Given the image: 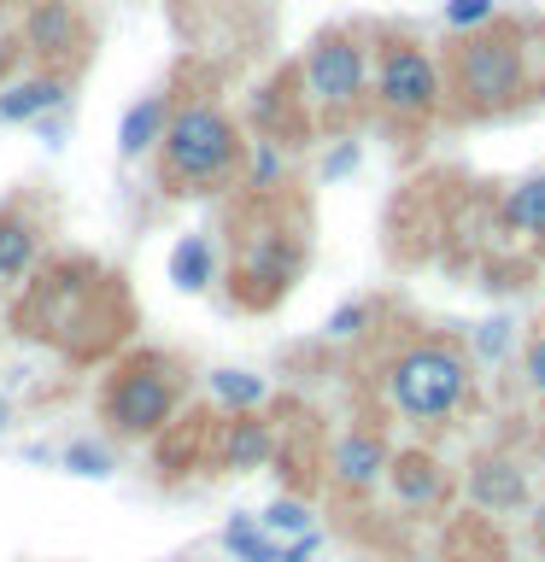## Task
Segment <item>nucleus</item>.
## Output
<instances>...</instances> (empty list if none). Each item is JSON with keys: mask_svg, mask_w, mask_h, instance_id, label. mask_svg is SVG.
<instances>
[{"mask_svg": "<svg viewBox=\"0 0 545 562\" xmlns=\"http://www.w3.org/2000/svg\"><path fill=\"white\" fill-rule=\"evenodd\" d=\"M469 504L481 516H510L527 504V469L516 451H481L469 463Z\"/></svg>", "mask_w": 545, "mask_h": 562, "instance_id": "nucleus-14", "label": "nucleus"}, {"mask_svg": "<svg viewBox=\"0 0 545 562\" xmlns=\"http://www.w3.org/2000/svg\"><path fill=\"white\" fill-rule=\"evenodd\" d=\"M492 235L516 246L522 263H545V170H527L492 200Z\"/></svg>", "mask_w": 545, "mask_h": 562, "instance_id": "nucleus-13", "label": "nucleus"}, {"mask_svg": "<svg viewBox=\"0 0 545 562\" xmlns=\"http://www.w3.org/2000/svg\"><path fill=\"white\" fill-rule=\"evenodd\" d=\"M376 299H346L341 311L329 316V340H358V334H369L376 328Z\"/></svg>", "mask_w": 545, "mask_h": 562, "instance_id": "nucleus-23", "label": "nucleus"}, {"mask_svg": "<svg viewBox=\"0 0 545 562\" xmlns=\"http://www.w3.org/2000/svg\"><path fill=\"white\" fill-rule=\"evenodd\" d=\"M492 562H510V557H492Z\"/></svg>", "mask_w": 545, "mask_h": 562, "instance_id": "nucleus-32", "label": "nucleus"}, {"mask_svg": "<svg viewBox=\"0 0 545 562\" xmlns=\"http://www.w3.org/2000/svg\"><path fill=\"white\" fill-rule=\"evenodd\" d=\"M18 47L24 59H35V70H53V77H82V65L94 59V24H88L82 0H24V18H18Z\"/></svg>", "mask_w": 545, "mask_h": 562, "instance_id": "nucleus-9", "label": "nucleus"}, {"mask_svg": "<svg viewBox=\"0 0 545 562\" xmlns=\"http://www.w3.org/2000/svg\"><path fill=\"white\" fill-rule=\"evenodd\" d=\"M369 42V123L411 147L440 123V59L404 18H364Z\"/></svg>", "mask_w": 545, "mask_h": 562, "instance_id": "nucleus-6", "label": "nucleus"}, {"mask_svg": "<svg viewBox=\"0 0 545 562\" xmlns=\"http://www.w3.org/2000/svg\"><path fill=\"white\" fill-rule=\"evenodd\" d=\"M59 463L70 474H82V481H105V474L118 469V457H112V446H100V439H70Z\"/></svg>", "mask_w": 545, "mask_h": 562, "instance_id": "nucleus-22", "label": "nucleus"}, {"mask_svg": "<svg viewBox=\"0 0 545 562\" xmlns=\"http://www.w3.org/2000/svg\"><path fill=\"white\" fill-rule=\"evenodd\" d=\"M534 544H540V551H545V492H540V498H534Z\"/></svg>", "mask_w": 545, "mask_h": 562, "instance_id": "nucleus-30", "label": "nucleus"}, {"mask_svg": "<svg viewBox=\"0 0 545 562\" xmlns=\"http://www.w3.org/2000/svg\"><path fill=\"white\" fill-rule=\"evenodd\" d=\"M47 235H53V211L35 200V193L0 200V281H7V288H18V281L47 258Z\"/></svg>", "mask_w": 545, "mask_h": 562, "instance_id": "nucleus-11", "label": "nucleus"}, {"mask_svg": "<svg viewBox=\"0 0 545 562\" xmlns=\"http://www.w3.org/2000/svg\"><path fill=\"white\" fill-rule=\"evenodd\" d=\"M522 386L534 398H545V323L522 340Z\"/></svg>", "mask_w": 545, "mask_h": 562, "instance_id": "nucleus-25", "label": "nucleus"}, {"mask_svg": "<svg viewBox=\"0 0 545 562\" xmlns=\"http://www.w3.org/2000/svg\"><path fill=\"white\" fill-rule=\"evenodd\" d=\"M534 35L540 18H492V24L452 35L434 47L440 59V123L457 130H481L504 123L540 100L534 82Z\"/></svg>", "mask_w": 545, "mask_h": 562, "instance_id": "nucleus-2", "label": "nucleus"}, {"mask_svg": "<svg viewBox=\"0 0 545 562\" xmlns=\"http://www.w3.org/2000/svg\"><path fill=\"white\" fill-rule=\"evenodd\" d=\"M205 446H211V463L218 469L246 474V469H264L276 457V434H270V422H264L258 411H246V416H223Z\"/></svg>", "mask_w": 545, "mask_h": 562, "instance_id": "nucleus-15", "label": "nucleus"}, {"mask_svg": "<svg viewBox=\"0 0 545 562\" xmlns=\"http://www.w3.org/2000/svg\"><path fill=\"white\" fill-rule=\"evenodd\" d=\"M387 492H393V504L404 516H440V509L457 498V481H452V469L440 463V451L404 446V451H393V463H387Z\"/></svg>", "mask_w": 545, "mask_h": 562, "instance_id": "nucleus-12", "label": "nucleus"}, {"mask_svg": "<svg viewBox=\"0 0 545 562\" xmlns=\"http://www.w3.org/2000/svg\"><path fill=\"white\" fill-rule=\"evenodd\" d=\"M7 328L47 346L65 363H112L130 334L141 328L135 293L123 270H112L94 252H47L18 281V299L7 311Z\"/></svg>", "mask_w": 545, "mask_h": 562, "instance_id": "nucleus-1", "label": "nucleus"}, {"mask_svg": "<svg viewBox=\"0 0 545 562\" xmlns=\"http://www.w3.org/2000/svg\"><path fill=\"white\" fill-rule=\"evenodd\" d=\"M223 551L235 557V562H276L281 557V539L264 533L253 509H235V516L223 521Z\"/></svg>", "mask_w": 545, "mask_h": 562, "instance_id": "nucleus-19", "label": "nucleus"}, {"mask_svg": "<svg viewBox=\"0 0 545 562\" xmlns=\"http://www.w3.org/2000/svg\"><path fill=\"white\" fill-rule=\"evenodd\" d=\"M223 281L235 311H276L311 263V200L299 188L235 193L223 223Z\"/></svg>", "mask_w": 545, "mask_h": 562, "instance_id": "nucleus-3", "label": "nucleus"}, {"mask_svg": "<svg viewBox=\"0 0 545 562\" xmlns=\"http://www.w3.org/2000/svg\"><path fill=\"white\" fill-rule=\"evenodd\" d=\"M218 276H223V258H218V240L205 228H193V235H182L170 246V281L182 293H205Z\"/></svg>", "mask_w": 545, "mask_h": 562, "instance_id": "nucleus-18", "label": "nucleus"}, {"mask_svg": "<svg viewBox=\"0 0 545 562\" xmlns=\"http://www.w3.org/2000/svg\"><path fill=\"white\" fill-rule=\"evenodd\" d=\"M258 527L270 539H299V533H311V527H316V509L299 498V492H281L270 509H258Z\"/></svg>", "mask_w": 545, "mask_h": 562, "instance_id": "nucleus-21", "label": "nucleus"}, {"mask_svg": "<svg viewBox=\"0 0 545 562\" xmlns=\"http://www.w3.org/2000/svg\"><path fill=\"white\" fill-rule=\"evenodd\" d=\"M241 170H246V123L211 88H193L182 70L170 123L153 147V188L165 200H218V193L241 188Z\"/></svg>", "mask_w": 545, "mask_h": 562, "instance_id": "nucleus-4", "label": "nucleus"}, {"mask_svg": "<svg viewBox=\"0 0 545 562\" xmlns=\"http://www.w3.org/2000/svg\"><path fill=\"white\" fill-rule=\"evenodd\" d=\"M299 94L311 105L316 135L341 140L358 135L369 123V42H364V18L346 24H323L305 42V53L293 59Z\"/></svg>", "mask_w": 545, "mask_h": 562, "instance_id": "nucleus-7", "label": "nucleus"}, {"mask_svg": "<svg viewBox=\"0 0 545 562\" xmlns=\"http://www.w3.org/2000/svg\"><path fill=\"white\" fill-rule=\"evenodd\" d=\"M358 158H364V147H358L352 135H341V140L323 153V182H346V176L358 170Z\"/></svg>", "mask_w": 545, "mask_h": 562, "instance_id": "nucleus-26", "label": "nucleus"}, {"mask_svg": "<svg viewBox=\"0 0 545 562\" xmlns=\"http://www.w3.org/2000/svg\"><path fill=\"white\" fill-rule=\"evenodd\" d=\"M18 65H24V47H18V35L0 24V88H7L18 77Z\"/></svg>", "mask_w": 545, "mask_h": 562, "instance_id": "nucleus-28", "label": "nucleus"}, {"mask_svg": "<svg viewBox=\"0 0 545 562\" xmlns=\"http://www.w3.org/2000/svg\"><path fill=\"white\" fill-rule=\"evenodd\" d=\"M70 100V77H53V70H35V77H12L0 88V123H35L47 112H59Z\"/></svg>", "mask_w": 545, "mask_h": 562, "instance_id": "nucleus-17", "label": "nucleus"}, {"mask_svg": "<svg viewBox=\"0 0 545 562\" xmlns=\"http://www.w3.org/2000/svg\"><path fill=\"white\" fill-rule=\"evenodd\" d=\"M316 551H323V527H311V533H299V539H281L276 562H311Z\"/></svg>", "mask_w": 545, "mask_h": 562, "instance_id": "nucleus-27", "label": "nucleus"}, {"mask_svg": "<svg viewBox=\"0 0 545 562\" xmlns=\"http://www.w3.org/2000/svg\"><path fill=\"white\" fill-rule=\"evenodd\" d=\"M387 463H393V439L381 434V422H352L346 434H334V446L323 457V481L334 498L364 504L387 486Z\"/></svg>", "mask_w": 545, "mask_h": 562, "instance_id": "nucleus-10", "label": "nucleus"}, {"mask_svg": "<svg viewBox=\"0 0 545 562\" xmlns=\"http://www.w3.org/2000/svg\"><path fill=\"white\" fill-rule=\"evenodd\" d=\"M188 363L165 346H123L105 363V381L94 393L100 428L112 439H165L182 411Z\"/></svg>", "mask_w": 545, "mask_h": 562, "instance_id": "nucleus-8", "label": "nucleus"}, {"mask_svg": "<svg viewBox=\"0 0 545 562\" xmlns=\"http://www.w3.org/2000/svg\"><path fill=\"white\" fill-rule=\"evenodd\" d=\"M7 422H12V404H7V398H0V434H7Z\"/></svg>", "mask_w": 545, "mask_h": 562, "instance_id": "nucleus-31", "label": "nucleus"}, {"mask_svg": "<svg viewBox=\"0 0 545 562\" xmlns=\"http://www.w3.org/2000/svg\"><path fill=\"white\" fill-rule=\"evenodd\" d=\"M534 82H540V100H545V18H540V35H534Z\"/></svg>", "mask_w": 545, "mask_h": 562, "instance_id": "nucleus-29", "label": "nucleus"}, {"mask_svg": "<svg viewBox=\"0 0 545 562\" xmlns=\"http://www.w3.org/2000/svg\"><path fill=\"white\" fill-rule=\"evenodd\" d=\"M446 30L452 35H469V30H481V24H492L499 18V0H446Z\"/></svg>", "mask_w": 545, "mask_h": 562, "instance_id": "nucleus-24", "label": "nucleus"}, {"mask_svg": "<svg viewBox=\"0 0 545 562\" xmlns=\"http://www.w3.org/2000/svg\"><path fill=\"white\" fill-rule=\"evenodd\" d=\"M211 398H218L223 416H246L270 398V386H264L253 369H211Z\"/></svg>", "mask_w": 545, "mask_h": 562, "instance_id": "nucleus-20", "label": "nucleus"}, {"mask_svg": "<svg viewBox=\"0 0 545 562\" xmlns=\"http://www.w3.org/2000/svg\"><path fill=\"white\" fill-rule=\"evenodd\" d=\"M170 105H176V77L158 82V88H147V94H141L130 112H123V123H118V158L153 153L158 135H165V123H170Z\"/></svg>", "mask_w": 545, "mask_h": 562, "instance_id": "nucleus-16", "label": "nucleus"}, {"mask_svg": "<svg viewBox=\"0 0 545 562\" xmlns=\"http://www.w3.org/2000/svg\"><path fill=\"white\" fill-rule=\"evenodd\" d=\"M381 404L411 428H452L475 404V351L452 328L404 323V334L376 358Z\"/></svg>", "mask_w": 545, "mask_h": 562, "instance_id": "nucleus-5", "label": "nucleus"}]
</instances>
